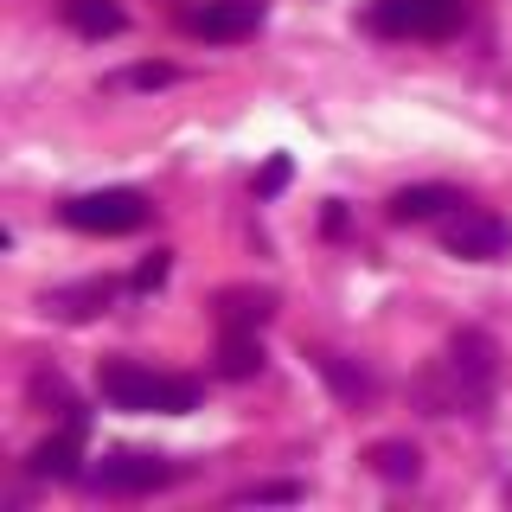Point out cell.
<instances>
[{
	"instance_id": "cell-1",
	"label": "cell",
	"mask_w": 512,
	"mask_h": 512,
	"mask_svg": "<svg viewBox=\"0 0 512 512\" xmlns=\"http://www.w3.org/2000/svg\"><path fill=\"white\" fill-rule=\"evenodd\" d=\"M103 397L116 410H160V416L199 410V384L192 378H160V372H148V365H135V359L103 365Z\"/></svg>"
},
{
	"instance_id": "cell-2",
	"label": "cell",
	"mask_w": 512,
	"mask_h": 512,
	"mask_svg": "<svg viewBox=\"0 0 512 512\" xmlns=\"http://www.w3.org/2000/svg\"><path fill=\"white\" fill-rule=\"evenodd\" d=\"M154 205L141 199L135 186H103V192H77L64 199V224L71 231H90V237H122V231H141Z\"/></svg>"
},
{
	"instance_id": "cell-3",
	"label": "cell",
	"mask_w": 512,
	"mask_h": 512,
	"mask_svg": "<svg viewBox=\"0 0 512 512\" xmlns=\"http://www.w3.org/2000/svg\"><path fill=\"white\" fill-rule=\"evenodd\" d=\"M468 20V0H378L372 7V32L391 39H448Z\"/></svg>"
},
{
	"instance_id": "cell-4",
	"label": "cell",
	"mask_w": 512,
	"mask_h": 512,
	"mask_svg": "<svg viewBox=\"0 0 512 512\" xmlns=\"http://www.w3.org/2000/svg\"><path fill=\"white\" fill-rule=\"evenodd\" d=\"M442 250L461 263H500V256H512V224L493 212H461L442 224Z\"/></svg>"
},
{
	"instance_id": "cell-5",
	"label": "cell",
	"mask_w": 512,
	"mask_h": 512,
	"mask_svg": "<svg viewBox=\"0 0 512 512\" xmlns=\"http://www.w3.org/2000/svg\"><path fill=\"white\" fill-rule=\"evenodd\" d=\"M448 372L468 384V397H474V404H487V397H493V372H500V346H493L487 333L461 327L455 340H448Z\"/></svg>"
},
{
	"instance_id": "cell-6",
	"label": "cell",
	"mask_w": 512,
	"mask_h": 512,
	"mask_svg": "<svg viewBox=\"0 0 512 512\" xmlns=\"http://www.w3.org/2000/svg\"><path fill=\"white\" fill-rule=\"evenodd\" d=\"M173 468L160 455H141V448H122V455H103L96 461V487L103 493H154V487H167Z\"/></svg>"
},
{
	"instance_id": "cell-7",
	"label": "cell",
	"mask_w": 512,
	"mask_h": 512,
	"mask_svg": "<svg viewBox=\"0 0 512 512\" xmlns=\"http://www.w3.org/2000/svg\"><path fill=\"white\" fill-rule=\"evenodd\" d=\"M199 39H218V45H231V39H250L256 26H263V0H205L199 13L186 20Z\"/></svg>"
},
{
	"instance_id": "cell-8",
	"label": "cell",
	"mask_w": 512,
	"mask_h": 512,
	"mask_svg": "<svg viewBox=\"0 0 512 512\" xmlns=\"http://www.w3.org/2000/svg\"><path fill=\"white\" fill-rule=\"evenodd\" d=\"M314 365H320V378H327V391L340 397V404H372L378 397V372L372 365H359V359H346V352H314Z\"/></svg>"
},
{
	"instance_id": "cell-9",
	"label": "cell",
	"mask_w": 512,
	"mask_h": 512,
	"mask_svg": "<svg viewBox=\"0 0 512 512\" xmlns=\"http://www.w3.org/2000/svg\"><path fill=\"white\" fill-rule=\"evenodd\" d=\"M116 295H122V282H109V276H90V282L52 288V295H45V314H58V320H90V314H103Z\"/></svg>"
},
{
	"instance_id": "cell-10",
	"label": "cell",
	"mask_w": 512,
	"mask_h": 512,
	"mask_svg": "<svg viewBox=\"0 0 512 512\" xmlns=\"http://www.w3.org/2000/svg\"><path fill=\"white\" fill-rule=\"evenodd\" d=\"M77 455H84V416H71V429L45 436L39 448H32L26 468L39 474V480H71V474H77Z\"/></svg>"
},
{
	"instance_id": "cell-11",
	"label": "cell",
	"mask_w": 512,
	"mask_h": 512,
	"mask_svg": "<svg viewBox=\"0 0 512 512\" xmlns=\"http://www.w3.org/2000/svg\"><path fill=\"white\" fill-rule=\"evenodd\" d=\"M448 205H461L455 186H404V192H391V218L397 224H429V218H442Z\"/></svg>"
},
{
	"instance_id": "cell-12",
	"label": "cell",
	"mask_w": 512,
	"mask_h": 512,
	"mask_svg": "<svg viewBox=\"0 0 512 512\" xmlns=\"http://www.w3.org/2000/svg\"><path fill=\"white\" fill-rule=\"evenodd\" d=\"M64 26L84 32V39H116V32L128 26V13L116 7V0H64Z\"/></svg>"
},
{
	"instance_id": "cell-13",
	"label": "cell",
	"mask_w": 512,
	"mask_h": 512,
	"mask_svg": "<svg viewBox=\"0 0 512 512\" xmlns=\"http://www.w3.org/2000/svg\"><path fill=\"white\" fill-rule=\"evenodd\" d=\"M218 372L224 378H256V372H263V340H256V327H224Z\"/></svg>"
},
{
	"instance_id": "cell-14",
	"label": "cell",
	"mask_w": 512,
	"mask_h": 512,
	"mask_svg": "<svg viewBox=\"0 0 512 512\" xmlns=\"http://www.w3.org/2000/svg\"><path fill=\"white\" fill-rule=\"evenodd\" d=\"M365 468L378 480H391V487H404V480L423 474V455H416V442H372L365 448Z\"/></svg>"
},
{
	"instance_id": "cell-15",
	"label": "cell",
	"mask_w": 512,
	"mask_h": 512,
	"mask_svg": "<svg viewBox=\"0 0 512 512\" xmlns=\"http://www.w3.org/2000/svg\"><path fill=\"white\" fill-rule=\"evenodd\" d=\"M269 308H276V295H269V288H224V295H218L224 327H263Z\"/></svg>"
},
{
	"instance_id": "cell-16",
	"label": "cell",
	"mask_w": 512,
	"mask_h": 512,
	"mask_svg": "<svg viewBox=\"0 0 512 512\" xmlns=\"http://www.w3.org/2000/svg\"><path fill=\"white\" fill-rule=\"evenodd\" d=\"M295 500H301L295 480H263V487H244V493H237V506H295Z\"/></svg>"
},
{
	"instance_id": "cell-17",
	"label": "cell",
	"mask_w": 512,
	"mask_h": 512,
	"mask_svg": "<svg viewBox=\"0 0 512 512\" xmlns=\"http://www.w3.org/2000/svg\"><path fill=\"white\" fill-rule=\"evenodd\" d=\"M122 84H128V90H160V84H173V64H135Z\"/></svg>"
},
{
	"instance_id": "cell-18",
	"label": "cell",
	"mask_w": 512,
	"mask_h": 512,
	"mask_svg": "<svg viewBox=\"0 0 512 512\" xmlns=\"http://www.w3.org/2000/svg\"><path fill=\"white\" fill-rule=\"evenodd\" d=\"M160 282H167V250H154L148 263L135 269V282H128V288H135V295H148V288H160Z\"/></svg>"
},
{
	"instance_id": "cell-19",
	"label": "cell",
	"mask_w": 512,
	"mask_h": 512,
	"mask_svg": "<svg viewBox=\"0 0 512 512\" xmlns=\"http://www.w3.org/2000/svg\"><path fill=\"white\" fill-rule=\"evenodd\" d=\"M288 186V160L276 154V160H269V167L263 173H256V199H276V192Z\"/></svg>"
},
{
	"instance_id": "cell-20",
	"label": "cell",
	"mask_w": 512,
	"mask_h": 512,
	"mask_svg": "<svg viewBox=\"0 0 512 512\" xmlns=\"http://www.w3.org/2000/svg\"><path fill=\"white\" fill-rule=\"evenodd\" d=\"M32 397H39V404H58V410H71V391H64V378H32Z\"/></svg>"
}]
</instances>
